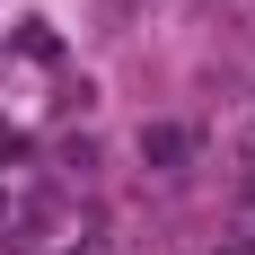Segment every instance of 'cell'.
I'll use <instances>...</instances> for the list:
<instances>
[{"label":"cell","mask_w":255,"mask_h":255,"mask_svg":"<svg viewBox=\"0 0 255 255\" xmlns=\"http://www.w3.org/2000/svg\"><path fill=\"white\" fill-rule=\"evenodd\" d=\"M194 158H203L194 124H141V167L150 176H194Z\"/></svg>","instance_id":"cell-1"},{"label":"cell","mask_w":255,"mask_h":255,"mask_svg":"<svg viewBox=\"0 0 255 255\" xmlns=\"http://www.w3.org/2000/svg\"><path fill=\"white\" fill-rule=\"evenodd\" d=\"M211 255H255V185H247V211L220 229V247H211Z\"/></svg>","instance_id":"cell-2"}]
</instances>
